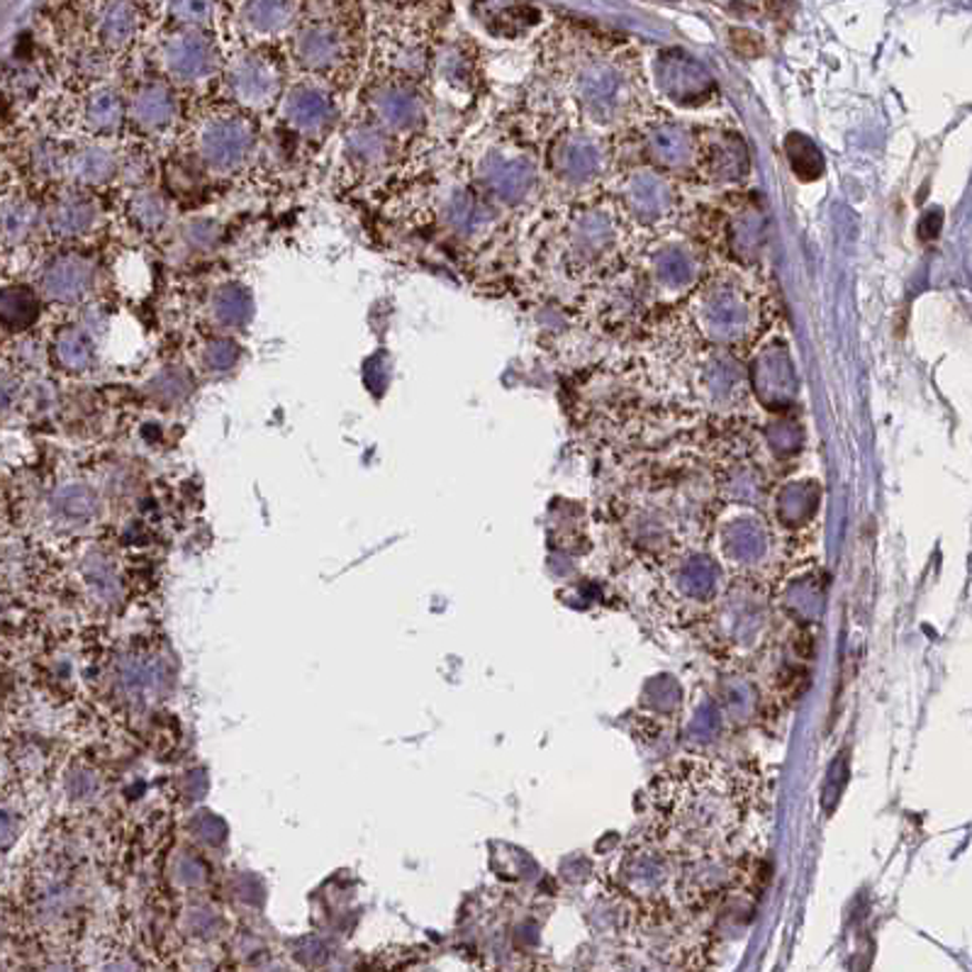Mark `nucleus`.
Here are the masks:
<instances>
[{
    "label": "nucleus",
    "instance_id": "f257e3e1",
    "mask_svg": "<svg viewBox=\"0 0 972 972\" xmlns=\"http://www.w3.org/2000/svg\"><path fill=\"white\" fill-rule=\"evenodd\" d=\"M256 136L244 115H210L195 136L198 156L210 171L230 173L242 169L254 152Z\"/></svg>",
    "mask_w": 972,
    "mask_h": 972
},
{
    "label": "nucleus",
    "instance_id": "f03ea898",
    "mask_svg": "<svg viewBox=\"0 0 972 972\" xmlns=\"http://www.w3.org/2000/svg\"><path fill=\"white\" fill-rule=\"evenodd\" d=\"M227 89L244 110H266L281 98V71L264 57L236 59L227 73Z\"/></svg>",
    "mask_w": 972,
    "mask_h": 972
},
{
    "label": "nucleus",
    "instance_id": "7ed1b4c3",
    "mask_svg": "<svg viewBox=\"0 0 972 972\" xmlns=\"http://www.w3.org/2000/svg\"><path fill=\"white\" fill-rule=\"evenodd\" d=\"M95 281L93 261L83 254H61L42 273V293L59 305L81 303Z\"/></svg>",
    "mask_w": 972,
    "mask_h": 972
},
{
    "label": "nucleus",
    "instance_id": "20e7f679",
    "mask_svg": "<svg viewBox=\"0 0 972 972\" xmlns=\"http://www.w3.org/2000/svg\"><path fill=\"white\" fill-rule=\"evenodd\" d=\"M283 115L295 132L322 134L334 124L336 105L330 93L315 85H295L283 98Z\"/></svg>",
    "mask_w": 972,
    "mask_h": 972
},
{
    "label": "nucleus",
    "instance_id": "39448f33",
    "mask_svg": "<svg viewBox=\"0 0 972 972\" xmlns=\"http://www.w3.org/2000/svg\"><path fill=\"white\" fill-rule=\"evenodd\" d=\"M164 67L176 81L195 83L213 77L215 54L210 44L198 40V37H181V40L169 44L164 54Z\"/></svg>",
    "mask_w": 972,
    "mask_h": 972
},
{
    "label": "nucleus",
    "instance_id": "423d86ee",
    "mask_svg": "<svg viewBox=\"0 0 972 972\" xmlns=\"http://www.w3.org/2000/svg\"><path fill=\"white\" fill-rule=\"evenodd\" d=\"M176 115V98L169 85L149 83L136 89L128 105V118L144 132L166 130Z\"/></svg>",
    "mask_w": 972,
    "mask_h": 972
},
{
    "label": "nucleus",
    "instance_id": "0eeeda50",
    "mask_svg": "<svg viewBox=\"0 0 972 972\" xmlns=\"http://www.w3.org/2000/svg\"><path fill=\"white\" fill-rule=\"evenodd\" d=\"M81 120L89 134L95 136L118 134L122 130L124 120H128V105H124L122 95L118 91L95 89L89 98H85Z\"/></svg>",
    "mask_w": 972,
    "mask_h": 972
},
{
    "label": "nucleus",
    "instance_id": "6e6552de",
    "mask_svg": "<svg viewBox=\"0 0 972 972\" xmlns=\"http://www.w3.org/2000/svg\"><path fill=\"white\" fill-rule=\"evenodd\" d=\"M98 207L89 195L64 193L52 207V232L64 236V240H77V236L89 234L95 227Z\"/></svg>",
    "mask_w": 972,
    "mask_h": 972
},
{
    "label": "nucleus",
    "instance_id": "1a4fd4ad",
    "mask_svg": "<svg viewBox=\"0 0 972 972\" xmlns=\"http://www.w3.org/2000/svg\"><path fill=\"white\" fill-rule=\"evenodd\" d=\"M344 57H346V47L342 42V37L334 30H324V28L310 30L305 37H301V42H297V59H301V64L307 71H317V73L334 71L342 64Z\"/></svg>",
    "mask_w": 972,
    "mask_h": 972
},
{
    "label": "nucleus",
    "instance_id": "9d476101",
    "mask_svg": "<svg viewBox=\"0 0 972 972\" xmlns=\"http://www.w3.org/2000/svg\"><path fill=\"white\" fill-rule=\"evenodd\" d=\"M64 171L81 189H93L115 176L118 161L105 146H83L71 156H64Z\"/></svg>",
    "mask_w": 972,
    "mask_h": 972
},
{
    "label": "nucleus",
    "instance_id": "9b49d317",
    "mask_svg": "<svg viewBox=\"0 0 972 972\" xmlns=\"http://www.w3.org/2000/svg\"><path fill=\"white\" fill-rule=\"evenodd\" d=\"M371 105L385 128L407 130L417 120V95L409 93L405 85H385V89L371 95Z\"/></svg>",
    "mask_w": 972,
    "mask_h": 972
},
{
    "label": "nucleus",
    "instance_id": "f8f14e48",
    "mask_svg": "<svg viewBox=\"0 0 972 972\" xmlns=\"http://www.w3.org/2000/svg\"><path fill=\"white\" fill-rule=\"evenodd\" d=\"M54 356L61 368H67L71 373H85L95 361L93 336L81 327L59 330L54 340Z\"/></svg>",
    "mask_w": 972,
    "mask_h": 972
},
{
    "label": "nucleus",
    "instance_id": "ddd939ff",
    "mask_svg": "<svg viewBox=\"0 0 972 972\" xmlns=\"http://www.w3.org/2000/svg\"><path fill=\"white\" fill-rule=\"evenodd\" d=\"M346 152H348V159H352L354 164H358L361 169H373L385 159V152H388V140H385L383 130L371 128L368 124V128H358L348 134Z\"/></svg>",
    "mask_w": 972,
    "mask_h": 972
},
{
    "label": "nucleus",
    "instance_id": "4468645a",
    "mask_svg": "<svg viewBox=\"0 0 972 972\" xmlns=\"http://www.w3.org/2000/svg\"><path fill=\"white\" fill-rule=\"evenodd\" d=\"M37 317V297L28 288H8L0 293V322L6 327H28Z\"/></svg>",
    "mask_w": 972,
    "mask_h": 972
},
{
    "label": "nucleus",
    "instance_id": "2eb2a0df",
    "mask_svg": "<svg viewBox=\"0 0 972 972\" xmlns=\"http://www.w3.org/2000/svg\"><path fill=\"white\" fill-rule=\"evenodd\" d=\"M130 213H132V220L140 224L142 230L152 232V230H159L161 224L166 222L169 205H166V201L159 193H154V191H140V193L132 198Z\"/></svg>",
    "mask_w": 972,
    "mask_h": 972
},
{
    "label": "nucleus",
    "instance_id": "dca6fc26",
    "mask_svg": "<svg viewBox=\"0 0 972 972\" xmlns=\"http://www.w3.org/2000/svg\"><path fill=\"white\" fill-rule=\"evenodd\" d=\"M249 307H252V303H249V295L242 288H236V285H227V288H222L215 295L213 313H215L217 322L224 324V327H236V324L246 322Z\"/></svg>",
    "mask_w": 972,
    "mask_h": 972
},
{
    "label": "nucleus",
    "instance_id": "f3484780",
    "mask_svg": "<svg viewBox=\"0 0 972 972\" xmlns=\"http://www.w3.org/2000/svg\"><path fill=\"white\" fill-rule=\"evenodd\" d=\"M236 358H240V348H236V344L230 340H217L213 344H207L203 354V364L210 371H227L236 364Z\"/></svg>",
    "mask_w": 972,
    "mask_h": 972
}]
</instances>
